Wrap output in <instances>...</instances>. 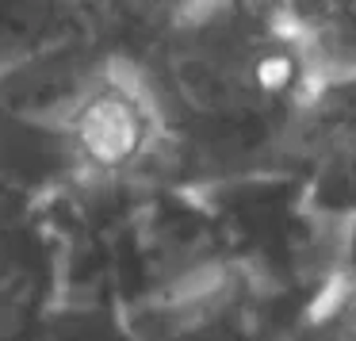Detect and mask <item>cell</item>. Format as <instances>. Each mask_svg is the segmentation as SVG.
<instances>
[{
  "label": "cell",
  "mask_w": 356,
  "mask_h": 341,
  "mask_svg": "<svg viewBox=\"0 0 356 341\" xmlns=\"http://www.w3.org/2000/svg\"><path fill=\"white\" fill-rule=\"evenodd\" d=\"M276 180L318 223L348 230L356 223V73L318 77L299 123L287 134Z\"/></svg>",
  "instance_id": "7a4b0ae2"
},
{
  "label": "cell",
  "mask_w": 356,
  "mask_h": 341,
  "mask_svg": "<svg viewBox=\"0 0 356 341\" xmlns=\"http://www.w3.org/2000/svg\"><path fill=\"white\" fill-rule=\"evenodd\" d=\"M100 16V8L81 4H0V77L50 50L100 39L108 31Z\"/></svg>",
  "instance_id": "277c9868"
},
{
  "label": "cell",
  "mask_w": 356,
  "mask_h": 341,
  "mask_svg": "<svg viewBox=\"0 0 356 341\" xmlns=\"http://www.w3.org/2000/svg\"><path fill=\"white\" fill-rule=\"evenodd\" d=\"M299 24L318 77L356 73V4H287Z\"/></svg>",
  "instance_id": "8992f818"
},
{
  "label": "cell",
  "mask_w": 356,
  "mask_h": 341,
  "mask_svg": "<svg viewBox=\"0 0 356 341\" xmlns=\"http://www.w3.org/2000/svg\"><path fill=\"white\" fill-rule=\"evenodd\" d=\"M58 292L50 238L31 219L0 223V341H31Z\"/></svg>",
  "instance_id": "3957f363"
},
{
  "label": "cell",
  "mask_w": 356,
  "mask_h": 341,
  "mask_svg": "<svg viewBox=\"0 0 356 341\" xmlns=\"http://www.w3.org/2000/svg\"><path fill=\"white\" fill-rule=\"evenodd\" d=\"M138 65L169 134L172 173L276 180L318 65L287 4H188L142 42Z\"/></svg>",
  "instance_id": "6da1fadb"
},
{
  "label": "cell",
  "mask_w": 356,
  "mask_h": 341,
  "mask_svg": "<svg viewBox=\"0 0 356 341\" xmlns=\"http://www.w3.org/2000/svg\"><path fill=\"white\" fill-rule=\"evenodd\" d=\"M287 341H356V223L345 230L337 264L299 310Z\"/></svg>",
  "instance_id": "5b68a950"
}]
</instances>
